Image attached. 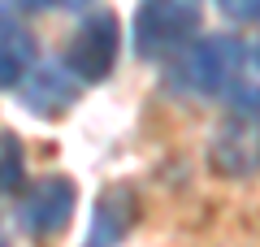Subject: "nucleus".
<instances>
[{
	"label": "nucleus",
	"mask_w": 260,
	"mask_h": 247,
	"mask_svg": "<svg viewBox=\"0 0 260 247\" xmlns=\"http://www.w3.org/2000/svg\"><path fill=\"white\" fill-rule=\"evenodd\" d=\"M251 61H256V70H260V48H256V52H251Z\"/></svg>",
	"instance_id": "nucleus-14"
},
{
	"label": "nucleus",
	"mask_w": 260,
	"mask_h": 247,
	"mask_svg": "<svg viewBox=\"0 0 260 247\" xmlns=\"http://www.w3.org/2000/svg\"><path fill=\"white\" fill-rule=\"evenodd\" d=\"M30 65H35V39H30V30L13 26V22H0V91L18 87Z\"/></svg>",
	"instance_id": "nucleus-8"
},
{
	"label": "nucleus",
	"mask_w": 260,
	"mask_h": 247,
	"mask_svg": "<svg viewBox=\"0 0 260 247\" xmlns=\"http://www.w3.org/2000/svg\"><path fill=\"white\" fill-rule=\"evenodd\" d=\"M78 87L83 82L74 78V70L65 61H44V65H30L26 78L18 82L22 100H26L30 113H39V117H52V113H65L70 104L78 100Z\"/></svg>",
	"instance_id": "nucleus-6"
},
{
	"label": "nucleus",
	"mask_w": 260,
	"mask_h": 247,
	"mask_svg": "<svg viewBox=\"0 0 260 247\" xmlns=\"http://www.w3.org/2000/svg\"><path fill=\"white\" fill-rule=\"evenodd\" d=\"M117 48H121V26L113 13H95L78 26L74 44L65 48V65L74 70L78 82H104L117 65Z\"/></svg>",
	"instance_id": "nucleus-3"
},
{
	"label": "nucleus",
	"mask_w": 260,
	"mask_h": 247,
	"mask_svg": "<svg viewBox=\"0 0 260 247\" xmlns=\"http://www.w3.org/2000/svg\"><path fill=\"white\" fill-rule=\"evenodd\" d=\"M78 208V191L70 178H44L35 191L22 200V230L30 238H52L70 226Z\"/></svg>",
	"instance_id": "nucleus-4"
},
{
	"label": "nucleus",
	"mask_w": 260,
	"mask_h": 247,
	"mask_svg": "<svg viewBox=\"0 0 260 247\" xmlns=\"http://www.w3.org/2000/svg\"><path fill=\"white\" fill-rule=\"evenodd\" d=\"M243 70V44L234 35H208L195 39L182 56L174 61L169 78H174L178 91L191 96H221Z\"/></svg>",
	"instance_id": "nucleus-1"
},
{
	"label": "nucleus",
	"mask_w": 260,
	"mask_h": 247,
	"mask_svg": "<svg viewBox=\"0 0 260 247\" xmlns=\"http://www.w3.org/2000/svg\"><path fill=\"white\" fill-rule=\"evenodd\" d=\"M221 96H225V104H230L239 117H260V87H251V82H230Z\"/></svg>",
	"instance_id": "nucleus-10"
},
{
	"label": "nucleus",
	"mask_w": 260,
	"mask_h": 247,
	"mask_svg": "<svg viewBox=\"0 0 260 247\" xmlns=\"http://www.w3.org/2000/svg\"><path fill=\"white\" fill-rule=\"evenodd\" d=\"M65 5H70V9H83V5H91V0H65Z\"/></svg>",
	"instance_id": "nucleus-13"
},
{
	"label": "nucleus",
	"mask_w": 260,
	"mask_h": 247,
	"mask_svg": "<svg viewBox=\"0 0 260 247\" xmlns=\"http://www.w3.org/2000/svg\"><path fill=\"white\" fill-rule=\"evenodd\" d=\"M22 5H26V9H48L52 0H22Z\"/></svg>",
	"instance_id": "nucleus-12"
},
{
	"label": "nucleus",
	"mask_w": 260,
	"mask_h": 247,
	"mask_svg": "<svg viewBox=\"0 0 260 247\" xmlns=\"http://www.w3.org/2000/svg\"><path fill=\"white\" fill-rule=\"evenodd\" d=\"M26 178V156H22V139L13 130H0V195H13Z\"/></svg>",
	"instance_id": "nucleus-9"
},
{
	"label": "nucleus",
	"mask_w": 260,
	"mask_h": 247,
	"mask_svg": "<svg viewBox=\"0 0 260 247\" xmlns=\"http://www.w3.org/2000/svg\"><path fill=\"white\" fill-rule=\"evenodd\" d=\"M135 217H139V200H135L130 187L117 182V187H109V191H100V200H95V208H91L87 247H117L121 238L130 234Z\"/></svg>",
	"instance_id": "nucleus-7"
},
{
	"label": "nucleus",
	"mask_w": 260,
	"mask_h": 247,
	"mask_svg": "<svg viewBox=\"0 0 260 247\" xmlns=\"http://www.w3.org/2000/svg\"><path fill=\"white\" fill-rule=\"evenodd\" d=\"M200 13H204V0H139L135 26H130L135 52L143 61L169 56L191 39V30L200 26Z\"/></svg>",
	"instance_id": "nucleus-2"
},
{
	"label": "nucleus",
	"mask_w": 260,
	"mask_h": 247,
	"mask_svg": "<svg viewBox=\"0 0 260 247\" xmlns=\"http://www.w3.org/2000/svg\"><path fill=\"white\" fill-rule=\"evenodd\" d=\"M217 9L225 13L230 22H260V0H217Z\"/></svg>",
	"instance_id": "nucleus-11"
},
{
	"label": "nucleus",
	"mask_w": 260,
	"mask_h": 247,
	"mask_svg": "<svg viewBox=\"0 0 260 247\" xmlns=\"http://www.w3.org/2000/svg\"><path fill=\"white\" fill-rule=\"evenodd\" d=\"M0 247H5V234H0Z\"/></svg>",
	"instance_id": "nucleus-15"
},
{
	"label": "nucleus",
	"mask_w": 260,
	"mask_h": 247,
	"mask_svg": "<svg viewBox=\"0 0 260 247\" xmlns=\"http://www.w3.org/2000/svg\"><path fill=\"white\" fill-rule=\"evenodd\" d=\"M213 169L221 178H251L260 174V117H239L225 121L213 135Z\"/></svg>",
	"instance_id": "nucleus-5"
}]
</instances>
